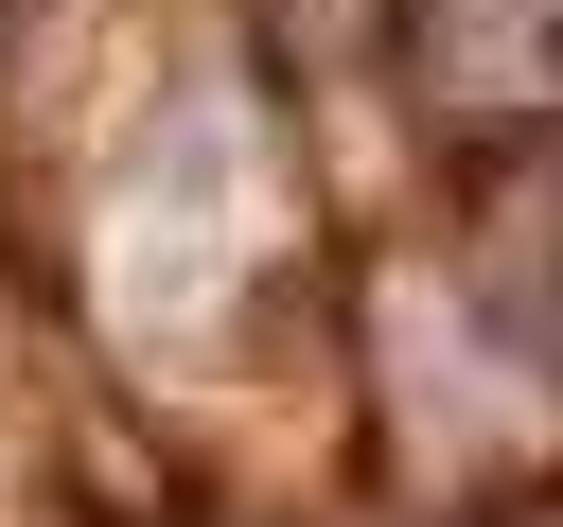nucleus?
I'll return each mask as SVG.
<instances>
[{
    "mask_svg": "<svg viewBox=\"0 0 563 527\" xmlns=\"http://www.w3.org/2000/svg\"><path fill=\"white\" fill-rule=\"evenodd\" d=\"M405 53L493 105H563V0H405Z\"/></svg>",
    "mask_w": 563,
    "mask_h": 527,
    "instance_id": "nucleus-1",
    "label": "nucleus"
}]
</instances>
